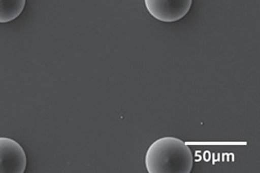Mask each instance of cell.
Returning <instances> with one entry per match:
<instances>
[{"instance_id": "6da1fadb", "label": "cell", "mask_w": 260, "mask_h": 173, "mask_svg": "<svg viewBox=\"0 0 260 173\" xmlns=\"http://www.w3.org/2000/svg\"><path fill=\"white\" fill-rule=\"evenodd\" d=\"M145 163L149 173H189L193 166V155L184 141L168 136L150 145Z\"/></svg>"}, {"instance_id": "7a4b0ae2", "label": "cell", "mask_w": 260, "mask_h": 173, "mask_svg": "<svg viewBox=\"0 0 260 173\" xmlns=\"http://www.w3.org/2000/svg\"><path fill=\"white\" fill-rule=\"evenodd\" d=\"M192 0H145L150 15L166 23L176 22L186 16Z\"/></svg>"}, {"instance_id": "3957f363", "label": "cell", "mask_w": 260, "mask_h": 173, "mask_svg": "<svg viewBox=\"0 0 260 173\" xmlns=\"http://www.w3.org/2000/svg\"><path fill=\"white\" fill-rule=\"evenodd\" d=\"M26 164L23 147L11 138L0 137V173H23Z\"/></svg>"}, {"instance_id": "277c9868", "label": "cell", "mask_w": 260, "mask_h": 173, "mask_svg": "<svg viewBox=\"0 0 260 173\" xmlns=\"http://www.w3.org/2000/svg\"><path fill=\"white\" fill-rule=\"evenodd\" d=\"M26 0H0V23H9L23 12Z\"/></svg>"}]
</instances>
